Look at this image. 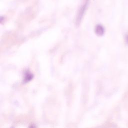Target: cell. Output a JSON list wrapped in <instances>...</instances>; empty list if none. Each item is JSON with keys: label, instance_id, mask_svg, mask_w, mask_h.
Masks as SVG:
<instances>
[{"label": "cell", "instance_id": "obj_1", "mask_svg": "<svg viewBox=\"0 0 128 128\" xmlns=\"http://www.w3.org/2000/svg\"><path fill=\"white\" fill-rule=\"evenodd\" d=\"M104 28L101 25H97L95 28V32L96 34L99 36L103 35L104 33Z\"/></svg>", "mask_w": 128, "mask_h": 128}, {"label": "cell", "instance_id": "obj_2", "mask_svg": "<svg viewBox=\"0 0 128 128\" xmlns=\"http://www.w3.org/2000/svg\"><path fill=\"white\" fill-rule=\"evenodd\" d=\"M33 78V74L30 73L28 70H27L25 72L24 78V82H27L31 80Z\"/></svg>", "mask_w": 128, "mask_h": 128}]
</instances>
